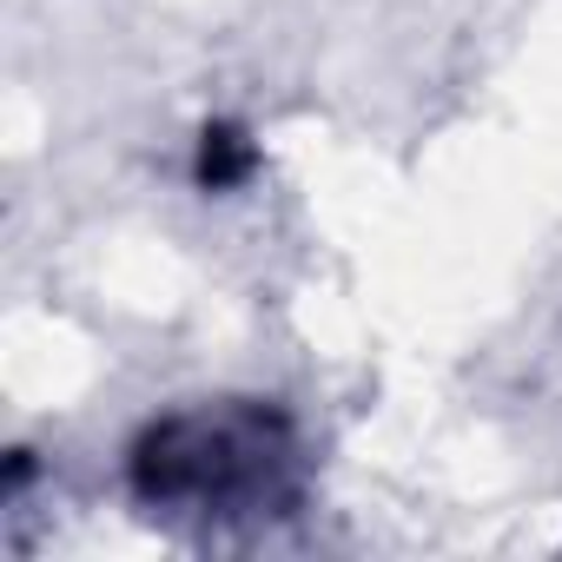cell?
<instances>
[{"label":"cell","instance_id":"cell-2","mask_svg":"<svg viewBox=\"0 0 562 562\" xmlns=\"http://www.w3.org/2000/svg\"><path fill=\"white\" fill-rule=\"evenodd\" d=\"M238 133H205V159H199V179L205 186H232L238 172H245V153L232 146Z\"/></svg>","mask_w":562,"mask_h":562},{"label":"cell","instance_id":"cell-1","mask_svg":"<svg viewBox=\"0 0 562 562\" xmlns=\"http://www.w3.org/2000/svg\"><path fill=\"white\" fill-rule=\"evenodd\" d=\"M292 430L271 411H192L166 417L139 457L133 483L159 509H271L292 496Z\"/></svg>","mask_w":562,"mask_h":562}]
</instances>
